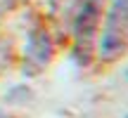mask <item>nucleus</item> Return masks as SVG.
Returning <instances> with one entry per match:
<instances>
[{
    "label": "nucleus",
    "mask_w": 128,
    "mask_h": 118,
    "mask_svg": "<svg viewBox=\"0 0 128 118\" xmlns=\"http://www.w3.org/2000/svg\"><path fill=\"white\" fill-rule=\"evenodd\" d=\"M128 40V0H112L100 38V57L112 61L126 50Z\"/></svg>",
    "instance_id": "2"
},
{
    "label": "nucleus",
    "mask_w": 128,
    "mask_h": 118,
    "mask_svg": "<svg viewBox=\"0 0 128 118\" xmlns=\"http://www.w3.org/2000/svg\"><path fill=\"white\" fill-rule=\"evenodd\" d=\"M102 21V0H83L74 19V59L81 66L90 61L95 33Z\"/></svg>",
    "instance_id": "1"
},
{
    "label": "nucleus",
    "mask_w": 128,
    "mask_h": 118,
    "mask_svg": "<svg viewBox=\"0 0 128 118\" xmlns=\"http://www.w3.org/2000/svg\"><path fill=\"white\" fill-rule=\"evenodd\" d=\"M52 7L55 9H69V5H71V0H50Z\"/></svg>",
    "instance_id": "4"
},
{
    "label": "nucleus",
    "mask_w": 128,
    "mask_h": 118,
    "mask_svg": "<svg viewBox=\"0 0 128 118\" xmlns=\"http://www.w3.org/2000/svg\"><path fill=\"white\" fill-rule=\"evenodd\" d=\"M5 2H7V5H10V2H12V0H5Z\"/></svg>",
    "instance_id": "5"
},
{
    "label": "nucleus",
    "mask_w": 128,
    "mask_h": 118,
    "mask_svg": "<svg viewBox=\"0 0 128 118\" xmlns=\"http://www.w3.org/2000/svg\"><path fill=\"white\" fill-rule=\"evenodd\" d=\"M0 118H7V116H0Z\"/></svg>",
    "instance_id": "6"
},
{
    "label": "nucleus",
    "mask_w": 128,
    "mask_h": 118,
    "mask_svg": "<svg viewBox=\"0 0 128 118\" xmlns=\"http://www.w3.org/2000/svg\"><path fill=\"white\" fill-rule=\"evenodd\" d=\"M52 59V40L43 28H33L28 43L24 47V73L36 76L50 64Z\"/></svg>",
    "instance_id": "3"
}]
</instances>
